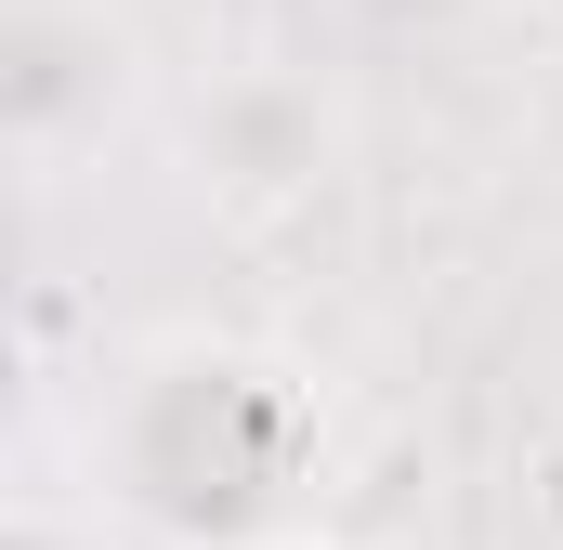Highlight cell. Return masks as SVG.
<instances>
[{
	"label": "cell",
	"mask_w": 563,
	"mask_h": 550,
	"mask_svg": "<svg viewBox=\"0 0 563 550\" xmlns=\"http://www.w3.org/2000/svg\"><path fill=\"white\" fill-rule=\"evenodd\" d=\"M276 550H380V538H354V525H314V538H276Z\"/></svg>",
	"instance_id": "cell-2"
},
{
	"label": "cell",
	"mask_w": 563,
	"mask_h": 550,
	"mask_svg": "<svg viewBox=\"0 0 563 550\" xmlns=\"http://www.w3.org/2000/svg\"><path fill=\"white\" fill-rule=\"evenodd\" d=\"M354 419L263 328H144L79 407V498L119 550H276L341 525Z\"/></svg>",
	"instance_id": "cell-1"
}]
</instances>
